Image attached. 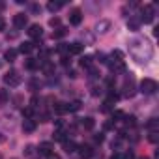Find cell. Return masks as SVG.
Returning a JSON list of instances; mask_svg holds the SVG:
<instances>
[{
  "label": "cell",
  "instance_id": "1",
  "mask_svg": "<svg viewBox=\"0 0 159 159\" xmlns=\"http://www.w3.org/2000/svg\"><path fill=\"white\" fill-rule=\"evenodd\" d=\"M21 75H19V71H15V69H10L6 75H4V84L6 86H10V88H15V86H19L21 84Z\"/></svg>",
  "mask_w": 159,
  "mask_h": 159
},
{
  "label": "cell",
  "instance_id": "2",
  "mask_svg": "<svg viewBox=\"0 0 159 159\" xmlns=\"http://www.w3.org/2000/svg\"><path fill=\"white\" fill-rule=\"evenodd\" d=\"M140 92L146 94V96H152L157 92V83L153 81V79H142L140 81Z\"/></svg>",
  "mask_w": 159,
  "mask_h": 159
},
{
  "label": "cell",
  "instance_id": "3",
  "mask_svg": "<svg viewBox=\"0 0 159 159\" xmlns=\"http://www.w3.org/2000/svg\"><path fill=\"white\" fill-rule=\"evenodd\" d=\"M140 23H146V25H150L152 21H153V6L152 4H146L142 10H140Z\"/></svg>",
  "mask_w": 159,
  "mask_h": 159
},
{
  "label": "cell",
  "instance_id": "4",
  "mask_svg": "<svg viewBox=\"0 0 159 159\" xmlns=\"http://www.w3.org/2000/svg\"><path fill=\"white\" fill-rule=\"evenodd\" d=\"M122 88H124V92H122L124 98H133V96H135V79H133V77L125 79V83H124Z\"/></svg>",
  "mask_w": 159,
  "mask_h": 159
},
{
  "label": "cell",
  "instance_id": "5",
  "mask_svg": "<svg viewBox=\"0 0 159 159\" xmlns=\"http://www.w3.org/2000/svg\"><path fill=\"white\" fill-rule=\"evenodd\" d=\"M79 150V155H81L83 159H92L94 157V148L88 146V144H81V146H77Z\"/></svg>",
  "mask_w": 159,
  "mask_h": 159
},
{
  "label": "cell",
  "instance_id": "6",
  "mask_svg": "<svg viewBox=\"0 0 159 159\" xmlns=\"http://www.w3.org/2000/svg\"><path fill=\"white\" fill-rule=\"evenodd\" d=\"M69 23H71L73 26H79V25L83 23V11L79 10V8L71 10V13H69Z\"/></svg>",
  "mask_w": 159,
  "mask_h": 159
},
{
  "label": "cell",
  "instance_id": "7",
  "mask_svg": "<svg viewBox=\"0 0 159 159\" xmlns=\"http://www.w3.org/2000/svg\"><path fill=\"white\" fill-rule=\"evenodd\" d=\"M109 69L112 73H124L125 71V62L124 60H111L109 62Z\"/></svg>",
  "mask_w": 159,
  "mask_h": 159
},
{
  "label": "cell",
  "instance_id": "8",
  "mask_svg": "<svg viewBox=\"0 0 159 159\" xmlns=\"http://www.w3.org/2000/svg\"><path fill=\"white\" fill-rule=\"evenodd\" d=\"M26 23H28V17H26L25 13H17V15L13 17V25H15V28H25Z\"/></svg>",
  "mask_w": 159,
  "mask_h": 159
},
{
  "label": "cell",
  "instance_id": "9",
  "mask_svg": "<svg viewBox=\"0 0 159 159\" xmlns=\"http://www.w3.org/2000/svg\"><path fill=\"white\" fill-rule=\"evenodd\" d=\"M41 34H43V28H41L39 25H32V26L28 28V36H30V38H36V39H38V38H41Z\"/></svg>",
  "mask_w": 159,
  "mask_h": 159
},
{
  "label": "cell",
  "instance_id": "10",
  "mask_svg": "<svg viewBox=\"0 0 159 159\" xmlns=\"http://www.w3.org/2000/svg\"><path fill=\"white\" fill-rule=\"evenodd\" d=\"M62 146H64V152H66V153H73V152L77 150V144H75L73 140H67V139L62 140Z\"/></svg>",
  "mask_w": 159,
  "mask_h": 159
},
{
  "label": "cell",
  "instance_id": "11",
  "mask_svg": "<svg viewBox=\"0 0 159 159\" xmlns=\"http://www.w3.org/2000/svg\"><path fill=\"white\" fill-rule=\"evenodd\" d=\"M109 28H111V23H109V21H99V23L96 25V32H98V34H105Z\"/></svg>",
  "mask_w": 159,
  "mask_h": 159
},
{
  "label": "cell",
  "instance_id": "12",
  "mask_svg": "<svg viewBox=\"0 0 159 159\" xmlns=\"http://www.w3.org/2000/svg\"><path fill=\"white\" fill-rule=\"evenodd\" d=\"M23 131L25 133H34L36 131V122L34 120H25L23 122Z\"/></svg>",
  "mask_w": 159,
  "mask_h": 159
},
{
  "label": "cell",
  "instance_id": "13",
  "mask_svg": "<svg viewBox=\"0 0 159 159\" xmlns=\"http://www.w3.org/2000/svg\"><path fill=\"white\" fill-rule=\"evenodd\" d=\"M39 153L51 155V153H52V144H51V142H41V144H39Z\"/></svg>",
  "mask_w": 159,
  "mask_h": 159
},
{
  "label": "cell",
  "instance_id": "14",
  "mask_svg": "<svg viewBox=\"0 0 159 159\" xmlns=\"http://www.w3.org/2000/svg\"><path fill=\"white\" fill-rule=\"evenodd\" d=\"M81 51H83V45L81 43H71V45H67V52L69 54H81Z\"/></svg>",
  "mask_w": 159,
  "mask_h": 159
},
{
  "label": "cell",
  "instance_id": "15",
  "mask_svg": "<svg viewBox=\"0 0 159 159\" xmlns=\"http://www.w3.org/2000/svg\"><path fill=\"white\" fill-rule=\"evenodd\" d=\"M81 125L84 127V129H94V125H96V122H94V118H90V116H86V118H83L81 120Z\"/></svg>",
  "mask_w": 159,
  "mask_h": 159
},
{
  "label": "cell",
  "instance_id": "16",
  "mask_svg": "<svg viewBox=\"0 0 159 159\" xmlns=\"http://www.w3.org/2000/svg\"><path fill=\"white\" fill-rule=\"evenodd\" d=\"M79 64H81L83 67H86V69H90V67H92V64H94V58H92V56H83Z\"/></svg>",
  "mask_w": 159,
  "mask_h": 159
},
{
  "label": "cell",
  "instance_id": "17",
  "mask_svg": "<svg viewBox=\"0 0 159 159\" xmlns=\"http://www.w3.org/2000/svg\"><path fill=\"white\" fill-rule=\"evenodd\" d=\"M34 49V43H30V41H26V43H23L21 47H19V52H23V54H30V51Z\"/></svg>",
  "mask_w": 159,
  "mask_h": 159
},
{
  "label": "cell",
  "instance_id": "18",
  "mask_svg": "<svg viewBox=\"0 0 159 159\" xmlns=\"http://www.w3.org/2000/svg\"><path fill=\"white\" fill-rule=\"evenodd\" d=\"M4 58H6L8 62H15V58H17V51H15V49H8V51L4 52Z\"/></svg>",
  "mask_w": 159,
  "mask_h": 159
},
{
  "label": "cell",
  "instance_id": "19",
  "mask_svg": "<svg viewBox=\"0 0 159 159\" xmlns=\"http://www.w3.org/2000/svg\"><path fill=\"white\" fill-rule=\"evenodd\" d=\"M54 112H56V114H64V112H67V103L58 101V103L54 105Z\"/></svg>",
  "mask_w": 159,
  "mask_h": 159
},
{
  "label": "cell",
  "instance_id": "20",
  "mask_svg": "<svg viewBox=\"0 0 159 159\" xmlns=\"http://www.w3.org/2000/svg\"><path fill=\"white\" fill-rule=\"evenodd\" d=\"M127 26H129V30H139V26H140V19H137V17H133V19H129V23H127Z\"/></svg>",
  "mask_w": 159,
  "mask_h": 159
},
{
  "label": "cell",
  "instance_id": "21",
  "mask_svg": "<svg viewBox=\"0 0 159 159\" xmlns=\"http://www.w3.org/2000/svg\"><path fill=\"white\" fill-rule=\"evenodd\" d=\"M62 6H64V2H49V4H47V10L54 13V11H58Z\"/></svg>",
  "mask_w": 159,
  "mask_h": 159
},
{
  "label": "cell",
  "instance_id": "22",
  "mask_svg": "<svg viewBox=\"0 0 159 159\" xmlns=\"http://www.w3.org/2000/svg\"><path fill=\"white\" fill-rule=\"evenodd\" d=\"M66 34H67V30H66L64 26H58L56 32H52V38H54V39H60V38H64Z\"/></svg>",
  "mask_w": 159,
  "mask_h": 159
},
{
  "label": "cell",
  "instance_id": "23",
  "mask_svg": "<svg viewBox=\"0 0 159 159\" xmlns=\"http://www.w3.org/2000/svg\"><path fill=\"white\" fill-rule=\"evenodd\" d=\"M79 109H81V101H73V103L67 105V112H75V111H79Z\"/></svg>",
  "mask_w": 159,
  "mask_h": 159
},
{
  "label": "cell",
  "instance_id": "24",
  "mask_svg": "<svg viewBox=\"0 0 159 159\" xmlns=\"http://www.w3.org/2000/svg\"><path fill=\"white\" fill-rule=\"evenodd\" d=\"M32 114H34V109H32V107L23 109V116H25V120H32Z\"/></svg>",
  "mask_w": 159,
  "mask_h": 159
},
{
  "label": "cell",
  "instance_id": "25",
  "mask_svg": "<svg viewBox=\"0 0 159 159\" xmlns=\"http://www.w3.org/2000/svg\"><path fill=\"white\" fill-rule=\"evenodd\" d=\"M25 66H26V69H36V67H38V62H36L34 58H28Z\"/></svg>",
  "mask_w": 159,
  "mask_h": 159
},
{
  "label": "cell",
  "instance_id": "26",
  "mask_svg": "<svg viewBox=\"0 0 159 159\" xmlns=\"http://www.w3.org/2000/svg\"><path fill=\"white\" fill-rule=\"evenodd\" d=\"M146 127L150 129V133H152V131H157V120H155V118H152V120L148 122V125H146Z\"/></svg>",
  "mask_w": 159,
  "mask_h": 159
},
{
  "label": "cell",
  "instance_id": "27",
  "mask_svg": "<svg viewBox=\"0 0 159 159\" xmlns=\"http://www.w3.org/2000/svg\"><path fill=\"white\" fill-rule=\"evenodd\" d=\"M111 56H112V60H114V58H116V60H124V52H122V51H112Z\"/></svg>",
  "mask_w": 159,
  "mask_h": 159
},
{
  "label": "cell",
  "instance_id": "28",
  "mask_svg": "<svg viewBox=\"0 0 159 159\" xmlns=\"http://www.w3.org/2000/svg\"><path fill=\"white\" fill-rule=\"evenodd\" d=\"M43 71H45L47 75H51V73L54 71V66H52V64H45V66H43Z\"/></svg>",
  "mask_w": 159,
  "mask_h": 159
},
{
  "label": "cell",
  "instance_id": "29",
  "mask_svg": "<svg viewBox=\"0 0 159 159\" xmlns=\"http://www.w3.org/2000/svg\"><path fill=\"white\" fill-rule=\"evenodd\" d=\"M49 25H51V26H52V28H54V26H56V28H58V26H60V19H58V17H52V19H51V21H49Z\"/></svg>",
  "mask_w": 159,
  "mask_h": 159
},
{
  "label": "cell",
  "instance_id": "30",
  "mask_svg": "<svg viewBox=\"0 0 159 159\" xmlns=\"http://www.w3.org/2000/svg\"><path fill=\"white\" fill-rule=\"evenodd\" d=\"M101 92H103V90H101L99 86H92V96H99Z\"/></svg>",
  "mask_w": 159,
  "mask_h": 159
},
{
  "label": "cell",
  "instance_id": "31",
  "mask_svg": "<svg viewBox=\"0 0 159 159\" xmlns=\"http://www.w3.org/2000/svg\"><path fill=\"white\" fill-rule=\"evenodd\" d=\"M150 142H157V131H152L150 133Z\"/></svg>",
  "mask_w": 159,
  "mask_h": 159
},
{
  "label": "cell",
  "instance_id": "32",
  "mask_svg": "<svg viewBox=\"0 0 159 159\" xmlns=\"http://www.w3.org/2000/svg\"><path fill=\"white\" fill-rule=\"evenodd\" d=\"M111 159H124V155L116 152V153H112V155H111Z\"/></svg>",
  "mask_w": 159,
  "mask_h": 159
},
{
  "label": "cell",
  "instance_id": "33",
  "mask_svg": "<svg viewBox=\"0 0 159 159\" xmlns=\"http://www.w3.org/2000/svg\"><path fill=\"white\" fill-rule=\"evenodd\" d=\"M47 159H60V155H58V153H54V152H52V153H51V155H47Z\"/></svg>",
  "mask_w": 159,
  "mask_h": 159
},
{
  "label": "cell",
  "instance_id": "34",
  "mask_svg": "<svg viewBox=\"0 0 159 159\" xmlns=\"http://www.w3.org/2000/svg\"><path fill=\"white\" fill-rule=\"evenodd\" d=\"M98 58H99V62H107V60H105V54H103V52H98Z\"/></svg>",
  "mask_w": 159,
  "mask_h": 159
},
{
  "label": "cell",
  "instance_id": "35",
  "mask_svg": "<svg viewBox=\"0 0 159 159\" xmlns=\"http://www.w3.org/2000/svg\"><path fill=\"white\" fill-rule=\"evenodd\" d=\"M0 99H2V101H6V99H8V96H6V92H4V90L0 92Z\"/></svg>",
  "mask_w": 159,
  "mask_h": 159
},
{
  "label": "cell",
  "instance_id": "36",
  "mask_svg": "<svg viewBox=\"0 0 159 159\" xmlns=\"http://www.w3.org/2000/svg\"><path fill=\"white\" fill-rule=\"evenodd\" d=\"M4 26H6V21H4L2 17H0V30H4Z\"/></svg>",
  "mask_w": 159,
  "mask_h": 159
},
{
  "label": "cell",
  "instance_id": "37",
  "mask_svg": "<svg viewBox=\"0 0 159 159\" xmlns=\"http://www.w3.org/2000/svg\"><path fill=\"white\" fill-rule=\"evenodd\" d=\"M96 142H103V135H101V133L96 135Z\"/></svg>",
  "mask_w": 159,
  "mask_h": 159
},
{
  "label": "cell",
  "instance_id": "38",
  "mask_svg": "<svg viewBox=\"0 0 159 159\" xmlns=\"http://www.w3.org/2000/svg\"><path fill=\"white\" fill-rule=\"evenodd\" d=\"M30 88H32V90H36V88H38V83H36V81H32V83H30Z\"/></svg>",
  "mask_w": 159,
  "mask_h": 159
},
{
  "label": "cell",
  "instance_id": "39",
  "mask_svg": "<svg viewBox=\"0 0 159 159\" xmlns=\"http://www.w3.org/2000/svg\"><path fill=\"white\" fill-rule=\"evenodd\" d=\"M140 159H148V157H140Z\"/></svg>",
  "mask_w": 159,
  "mask_h": 159
}]
</instances>
